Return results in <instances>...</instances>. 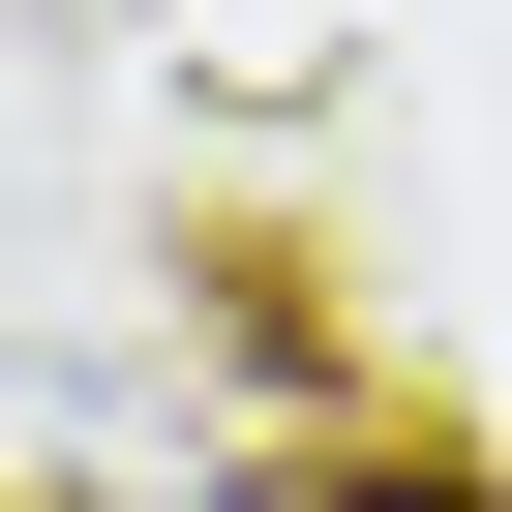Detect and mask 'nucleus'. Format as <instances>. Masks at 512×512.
<instances>
[{"label": "nucleus", "instance_id": "1", "mask_svg": "<svg viewBox=\"0 0 512 512\" xmlns=\"http://www.w3.org/2000/svg\"><path fill=\"white\" fill-rule=\"evenodd\" d=\"M332 512H452V482H332Z\"/></svg>", "mask_w": 512, "mask_h": 512}]
</instances>
